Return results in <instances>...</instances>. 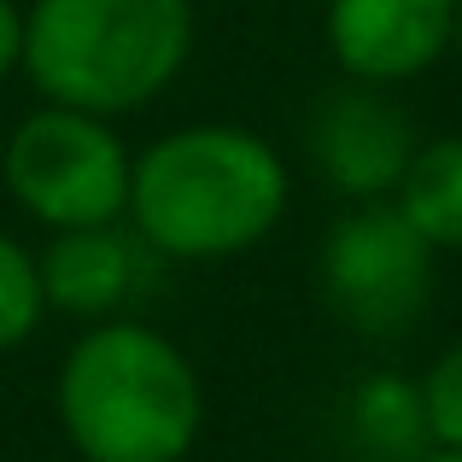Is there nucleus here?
Here are the masks:
<instances>
[{
	"instance_id": "nucleus-15",
	"label": "nucleus",
	"mask_w": 462,
	"mask_h": 462,
	"mask_svg": "<svg viewBox=\"0 0 462 462\" xmlns=\"http://www.w3.org/2000/svg\"><path fill=\"white\" fill-rule=\"evenodd\" d=\"M451 47L462 53V0H457V18H451Z\"/></svg>"
},
{
	"instance_id": "nucleus-6",
	"label": "nucleus",
	"mask_w": 462,
	"mask_h": 462,
	"mask_svg": "<svg viewBox=\"0 0 462 462\" xmlns=\"http://www.w3.org/2000/svg\"><path fill=\"white\" fill-rule=\"evenodd\" d=\"M457 0H328L322 35L351 82H410L451 53Z\"/></svg>"
},
{
	"instance_id": "nucleus-11",
	"label": "nucleus",
	"mask_w": 462,
	"mask_h": 462,
	"mask_svg": "<svg viewBox=\"0 0 462 462\" xmlns=\"http://www.w3.org/2000/svg\"><path fill=\"white\" fill-rule=\"evenodd\" d=\"M42 270H35V252L18 246L12 235H0V351H18L23 339L42 328Z\"/></svg>"
},
{
	"instance_id": "nucleus-13",
	"label": "nucleus",
	"mask_w": 462,
	"mask_h": 462,
	"mask_svg": "<svg viewBox=\"0 0 462 462\" xmlns=\"http://www.w3.org/2000/svg\"><path fill=\"white\" fill-rule=\"evenodd\" d=\"M23 65V12L12 0H0V77Z\"/></svg>"
},
{
	"instance_id": "nucleus-5",
	"label": "nucleus",
	"mask_w": 462,
	"mask_h": 462,
	"mask_svg": "<svg viewBox=\"0 0 462 462\" xmlns=\"http://www.w3.org/2000/svg\"><path fill=\"white\" fill-rule=\"evenodd\" d=\"M322 299L351 334L393 339L428 310L433 299V246L404 223L393 199H357L328 228L316 252Z\"/></svg>"
},
{
	"instance_id": "nucleus-7",
	"label": "nucleus",
	"mask_w": 462,
	"mask_h": 462,
	"mask_svg": "<svg viewBox=\"0 0 462 462\" xmlns=\"http://www.w3.org/2000/svg\"><path fill=\"white\" fill-rule=\"evenodd\" d=\"M416 152V124L398 100H386L381 82H351L334 100H322L310 124V158L322 176L351 199H386Z\"/></svg>"
},
{
	"instance_id": "nucleus-12",
	"label": "nucleus",
	"mask_w": 462,
	"mask_h": 462,
	"mask_svg": "<svg viewBox=\"0 0 462 462\" xmlns=\"http://www.w3.org/2000/svg\"><path fill=\"white\" fill-rule=\"evenodd\" d=\"M421 421H428V445H451L462 451V339L439 351L421 374Z\"/></svg>"
},
{
	"instance_id": "nucleus-9",
	"label": "nucleus",
	"mask_w": 462,
	"mask_h": 462,
	"mask_svg": "<svg viewBox=\"0 0 462 462\" xmlns=\"http://www.w3.org/2000/svg\"><path fill=\"white\" fill-rule=\"evenodd\" d=\"M393 205L433 252L462 246V135L416 141L404 176L393 188Z\"/></svg>"
},
{
	"instance_id": "nucleus-8",
	"label": "nucleus",
	"mask_w": 462,
	"mask_h": 462,
	"mask_svg": "<svg viewBox=\"0 0 462 462\" xmlns=\"http://www.w3.org/2000/svg\"><path fill=\"white\" fill-rule=\"evenodd\" d=\"M42 270V299L47 310L82 316H124V305L141 293V246L117 223H88V228H53L47 252L35 258Z\"/></svg>"
},
{
	"instance_id": "nucleus-3",
	"label": "nucleus",
	"mask_w": 462,
	"mask_h": 462,
	"mask_svg": "<svg viewBox=\"0 0 462 462\" xmlns=\"http://www.w3.org/2000/svg\"><path fill=\"white\" fill-rule=\"evenodd\" d=\"M193 53V0H35L23 70L35 94L94 117L152 106Z\"/></svg>"
},
{
	"instance_id": "nucleus-1",
	"label": "nucleus",
	"mask_w": 462,
	"mask_h": 462,
	"mask_svg": "<svg viewBox=\"0 0 462 462\" xmlns=\"http://www.w3.org/2000/svg\"><path fill=\"white\" fill-rule=\"evenodd\" d=\"M293 176L282 152L240 124H188L152 141L129 170L135 240L164 258H235L275 235Z\"/></svg>"
},
{
	"instance_id": "nucleus-4",
	"label": "nucleus",
	"mask_w": 462,
	"mask_h": 462,
	"mask_svg": "<svg viewBox=\"0 0 462 462\" xmlns=\"http://www.w3.org/2000/svg\"><path fill=\"white\" fill-rule=\"evenodd\" d=\"M129 170H135V158L112 129V117L53 106V100L23 117L6 135V152H0L6 193L42 228L124 223Z\"/></svg>"
},
{
	"instance_id": "nucleus-10",
	"label": "nucleus",
	"mask_w": 462,
	"mask_h": 462,
	"mask_svg": "<svg viewBox=\"0 0 462 462\" xmlns=\"http://www.w3.org/2000/svg\"><path fill=\"white\" fill-rule=\"evenodd\" d=\"M357 433L369 451H393L410 462L428 445V421H421V393L398 374H374L369 386H357Z\"/></svg>"
},
{
	"instance_id": "nucleus-14",
	"label": "nucleus",
	"mask_w": 462,
	"mask_h": 462,
	"mask_svg": "<svg viewBox=\"0 0 462 462\" xmlns=\"http://www.w3.org/2000/svg\"><path fill=\"white\" fill-rule=\"evenodd\" d=\"M410 462H462V451H451V445H433V451H416Z\"/></svg>"
},
{
	"instance_id": "nucleus-2",
	"label": "nucleus",
	"mask_w": 462,
	"mask_h": 462,
	"mask_svg": "<svg viewBox=\"0 0 462 462\" xmlns=\"http://www.w3.org/2000/svg\"><path fill=\"white\" fill-rule=\"evenodd\" d=\"M59 428L82 462H188L205 386L188 351L135 316H100L59 363Z\"/></svg>"
}]
</instances>
